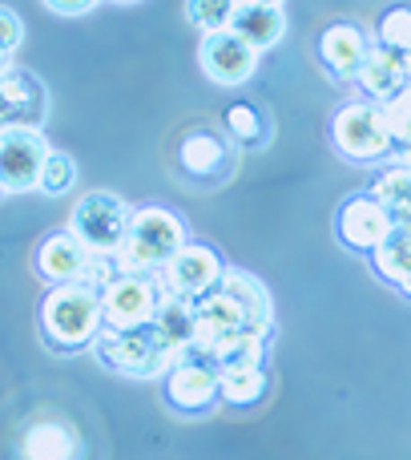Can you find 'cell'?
I'll list each match as a JSON object with an SVG mask.
<instances>
[{
    "instance_id": "10",
    "label": "cell",
    "mask_w": 411,
    "mask_h": 460,
    "mask_svg": "<svg viewBox=\"0 0 411 460\" xmlns=\"http://www.w3.org/2000/svg\"><path fill=\"white\" fill-rule=\"evenodd\" d=\"M48 113V93L37 73H0V129H40Z\"/></svg>"
},
{
    "instance_id": "2",
    "label": "cell",
    "mask_w": 411,
    "mask_h": 460,
    "mask_svg": "<svg viewBox=\"0 0 411 460\" xmlns=\"http://www.w3.org/2000/svg\"><path fill=\"white\" fill-rule=\"evenodd\" d=\"M93 351L105 367L134 380H158L178 364V351L162 340L158 323L142 327H101L93 340Z\"/></svg>"
},
{
    "instance_id": "36",
    "label": "cell",
    "mask_w": 411,
    "mask_h": 460,
    "mask_svg": "<svg viewBox=\"0 0 411 460\" xmlns=\"http://www.w3.org/2000/svg\"><path fill=\"white\" fill-rule=\"evenodd\" d=\"M407 81H411V53H407Z\"/></svg>"
},
{
    "instance_id": "9",
    "label": "cell",
    "mask_w": 411,
    "mask_h": 460,
    "mask_svg": "<svg viewBox=\"0 0 411 460\" xmlns=\"http://www.w3.org/2000/svg\"><path fill=\"white\" fill-rule=\"evenodd\" d=\"M158 303H162V291H158V283H153V279L121 270V275L101 291L105 327H142V323H153Z\"/></svg>"
},
{
    "instance_id": "6",
    "label": "cell",
    "mask_w": 411,
    "mask_h": 460,
    "mask_svg": "<svg viewBox=\"0 0 411 460\" xmlns=\"http://www.w3.org/2000/svg\"><path fill=\"white\" fill-rule=\"evenodd\" d=\"M53 146L40 129H0V190L29 194L40 190V174Z\"/></svg>"
},
{
    "instance_id": "13",
    "label": "cell",
    "mask_w": 411,
    "mask_h": 460,
    "mask_svg": "<svg viewBox=\"0 0 411 460\" xmlns=\"http://www.w3.org/2000/svg\"><path fill=\"white\" fill-rule=\"evenodd\" d=\"M89 262H93V254L81 246V238L73 234V230H57V234H48L45 243L37 246V275L53 287L81 283Z\"/></svg>"
},
{
    "instance_id": "25",
    "label": "cell",
    "mask_w": 411,
    "mask_h": 460,
    "mask_svg": "<svg viewBox=\"0 0 411 460\" xmlns=\"http://www.w3.org/2000/svg\"><path fill=\"white\" fill-rule=\"evenodd\" d=\"M262 348H267V335L250 332V327H242V332L226 335V340L218 343V348H210V364L218 367H242V364H262Z\"/></svg>"
},
{
    "instance_id": "22",
    "label": "cell",
    "mask_w": 411,
    "mask_h": 460,
    "mask_svg": "<svg viewBox=\"0 0 411 460\" xmlns=\"http://www.w3.org/2000/svg\"><path fill=\"white\" fill-rule=\"evenodd\" d=\"M372 262L388 283L404 287L411 279V223H396V230L372 251Z\"/></svg>"
},
{
    "instance_id": "23",
    "label": "cell",
    "mask_w": 411,
    "mask_h": 460,
    "mask_svg": "<svg viewBox=\"0 0 411 460\" xmlns=\"http://www.w3.org/2000/svg\"><path fill=\"white\" fill-rule=\"evenodd\" d=\"M372 194L391 210V218H396V223H411V154H404V158H399L388 174L375 178Z\"/></svg>"
},
{
    "instance_id": "4",
    "label": "cell",
    "mask_w": 411,
    "mask_h": 460,
    "mask_svg": "<svg viewBox=\"0 0 411 460\" xmlns=\"http://www.w3.org/2000/svg\"><path fill=\"white\" fill-rule=\"evenodd\" d=\"M129 218L134 210L109 190H89L85 199L73 207V218H69V230L81 238L93 259H118V251L126 246V234H129Z\"/></svg>"
},
{
    "instance_id": "14",
    "label": "cell",
    "mask_w": 411,
    "mask_h": 460,
    "mask_svg": "<svg viewBox=\"0 0 411 460\" xmlns=\"http://www.w3.org/2000/svg\"><path fill=\"white\" fill-rule=\"evenodd\" d=\"M372 37H367L359 24H331V29L319 37V53H323L327 69L335 73L339 81H355L359 69L372 57Z\"/></svg>"
},
{
    "instance_id": "30",
    "label": "cell",
    "mask_w": 411,
    "mask_h": 460,
    "mask_svg": "<svg viewBox=\"0 0 411 460\" xmlns=\"http://www.w3.org/2000/svg\"><path fill=\"white\" fill-rule=\"evenodd\" d=\"M73 182H77V162L69 158V154L53 150L45 162V174H40V190L45 194H69Z\"/></svg>"
},
{
    "instance_id": "16",
    "label": "cell",
    "mask_w": 411,
    "mask_h": 460,
    "mask_svg": "<svg viewBox=\"0 0 411 460\" xmlns=\"http://www.w3.org/2000/svg\"><path fill=\"white\" fill-rule=\"evenodd\" d=\"M178 162H182V170L194 182H218L230 170V142L222 134H214V129H194V134H186Z\"/></svg>"
},
{
    "instance_id": "34",
    "label": "cell",
    "mask_w": 411,
    "mask_h": 460,
    "mask_svg": "<svg viewBox=\"0 0 411 460\" xmlns=\"http://www.w3.org/2000/svg\"><path fill=\"white\" fill-rule=\"evenodd\" d=\"M242 4H283V0H242Z\"/></svg>"
},
{
    "instance_id": "7",
    "label": "cell",
    "mask_w": 411,
    "mask_h": 460,
    "mask_svg": "<svg viewBox=\"0 0 411 460\" xmlns=\"http://www.w3.org/2000/svg\"><path fill=\"white\" fill-rule=\"evenodd\" d=\"M226 267H222V254L206 243H186L174 259L162 267V291L178 295V299H202L214 287L222 283Z\"/></svg>"
},
{
    "instance_id": "1",
    "label": "cell",
    "mask_w": 411,
    "mask_h": 460,
    "mask_svg": "<svg viewBox=\"0 0 411 460\" xmlns=\"http://www.w3.org/2000/svg\"><path fill=\"white\" fill-rule=\"evenodd\" d=\"M40 327H45L48 348L57 351H77L97 340L105 327L101 315V291L89 283H61L45 295L40 307Z\"/></svg>"
},
{
    "instance_id": "19",
    "label": "cell",
    "mask_w": 411,
    "mask_h": 460,
    "mask_svg": "<svg viewBox=\"0 0 411 460\" xmlns=\"http://www.w3.org/2000/svg\"><path fill=\"white\" fill-rule=\"evenodd\" d=\"M230 32H238L250 49L267 53V49H275L278 40H283L286 13H283V4H238L234 21H230Z\"/></svg>"
},
{
    "instance_id": "24",
    "label": "cell",
    "mask_w": 411,
    "mask_h": 460,
    "mask_svg": "<svg viewBox=\"0 0 411 460\" xmlns=\"http://www.w3.org/2000/svg\"><path fill=\"white\" fill-rule=\"evenodd\" d=\"M222 400L234 408H250L267 396V372L262 364H242V367H222L218 372Z\"/></svg>"
},
{
    "instance_id": "11",
    "label": "cell",
    "mask_w": 411,
    "mask_h": 460,
    "mask_svg": "<svg viewBox=\"0 0 411 460\" xmlns=\"http://www.w3.org/2000/svg\"><path fill=\"white\" fill-rule=\"evenodd\" d=\"M198 61H202V73L214 81V85H246L258 69V49H250L238 32L222 29V32H210L202 37V49H198Z\"/></svg>"
},
{
    "instance_id": "3",
    "label": "cell",
    "mask_w": 411,
    "mask_h": 460,
    "mask_svg": "<svg viewBox=\"0 0 411 460\" xmlns=\"http://www.w3.org/2000/svg\"><path fill=\"white\" fill-rule=\"evenodd\" d=\"M186 246V223L166 207H142L129 218L126 246L118 251V267L129 275L162 270Z\"/></svg>"
},
{
    "instance_id": "5",
    "label": "cell",
    "mask_w": 411,
    "mask_h": 460,
    "mask_svg": "<svg viewBox=\"0 0 411 460\" xmlns=\"http://www.w3.org/2000/svg\"><path fill=\"white\" fill-rule=\"evenodd\" d=\"M331 142L343 158L375 162L391 154V134L383 121V105L375 102H347L331 118Z\"/></svg>"
},
{
    "instance_id": "17",
    "label": "cell",
    "mask_w": 411,
    "mask_h": 460,
    "mask_svg": "<svg viewBox=\"0 0 411 460\" xmlns=\"http://www.w3.org/2000/svg\"><path fill=\"white\" fill-rule=\"evenodd\" d=\"M355 81L372 102H391V97L404 93V89L411 85L407 81V57L396 53V49H388V45H375Z\"/></svg>"
},
{
    "instance_id": "37",
    "label": "cell",
    "mask_w": 411,
    "mask_h": 460,
    "mask_svg": "<svg viewBox=\"0 0 411 460\" xmlns=\"http://www.w3.org/2000/svg\"><path fill=\"white\" fill-rule=\"evenodd\" d=\"M404 291H407V295H411V279H407V283H404Z\"/></svg>"
},
{
    "instance_id": "18",
    "label": "cell",
    "mask_w": 411,
    "mask_h": 460,
    "mask_svg": "<svg viewBox=\"0 0 411 460\" xmlns=\"http://www.w3.org/2000/svg\"><path fill=\"white\" fill-rule=\"evenodd\" d=\"M218 287L230 295V299H234V307L242 311V323L250 327V332H258V335L270 332V319H275V307H270V291L250 275V270L230 267L226 275H222Z\"/></svg>"
},
{
    "instance_id": "20",
    "label": "cell",
    "mask_w": 411,
    "mask_h": 460,
    "mask_svg": "<svg viewBox=\"0 0 411 460\" xmlns=\"http://www.w3.org/2000/svg\"><path fill=\"white\" fill-rule=\"evenodd\" d=\"M153 323H158L162 340L178 351V359L190 356V351H198V327H194V303L190 299H178V295L166 291L162 303H158Z\"/></svg>"
},
{
    "instance_id": "32",
    "label": "cell",
    "mask_w": 411,
    "mask_h": 460,
    "mask_svg": "<svg viewBox=\"0 0 411 460\" xmlns=\"http://www.w3.org/2000/svg\"><path fill=\"white\" fill-rule=\"evenodd\" d=\"M45 4L61 16H85V13H93L101 0H45Z\"/></svg>"
},
{
    "instance_id": "28",
    "label": "cell",
    "mask_w": 411,
    "mask_h": 460,
    "mask_svg": "<svg viewBox=\"0 0 411 460\" xmlns=\"http://www.w3.org/2000/svg\"><path fill=\"white\" fill-rule=\"evenodd\" d=\"M383 121H388L391 146H399L404 154H411V85L404 93L391 97V102H383Z\"/></svg>"
},
{
    "instance_id": "35",
    "label": "cell",
    "mask_w": 411,
    "mask_h": 460,
    "mask_svg": "<svg viewBox=\"0 0 411 460\" xmlns=\"http://www.w3.org/2000/svg\"><path fill=\"white\" fill-rule=\"evenodd\" d=\"M113 4H137V0H113Z\"/></svg>"
},
{
    "instance_id": "12",
    "label": "cell",
    "mask_w": 411,
    "mask_h": 460,
    "mask_svg": "<svg viewBox=\"0 0 411 460\" xmlns=\"http://www.w3.org/2000/svg\"><path fill=\"white\" fill-rule=\"evenodd\" d=\"M335 230H339L343 246L372 254L396 230V218H391V210L375 194H351L339 207V215H335Z\"/></svg>"
},
{
    "instance_id": "27",
    "label": "cell",
    "mask_w": 411,
    "mask_h": 460,
    "mask_svg": "<svg viewBox=\"0 0 411 460\" xmlns=\"http://www.w3.org/2000/svg\"><path fill=\"white\" fill-rule=\"evenodd\" d=\"M226 134L234 146H246V150H254V146H262V118L254 105H230L226 110Z\"/></svg>"
},
{
    "instance_id": "33",
    "label": "cell",
    "mask_w": 411,
    "mask_h": 460,
    "mask_svg": "<svg viewBox=\"0 0 411 460\" xmlns=\"http://www.w3.org/2000/svg\"><path fill=\"white\" fill-rule=\"evenodd\" d=\"M8 69H13V57H8V53H0V73H8Z\"/></svg>"
},
{
    "instance_id": "8",
    "label": "cell",
    "mask_w": 411,
    "mask_h": 460,
    "mask_svg": "<svg viewBox=\"0 0 411 460\" xmlns=\"http://www.w3.org/2000/svg\"><path fill=\"white\" fill-rule=\"evenodd\" d=\"M166 400H170V408H178L182 416L210 412V408L222 400L218 367H214L206 356H198V351L182 356L166 372Z\"/></svg>"
},
{
    "instance_id": "31",
    "label": "cell",
    "mask_w": 411,
    "mask_h": 460,
    "mask_svg": "<svg viewBox=\"0 0 411 460\" xmlns=\"http://www.w3.org/2000/svg\"><path fill=\"white\" fill-rule=\"evenodd\" d=\"M21 40H24V21L13 13V8L0 4V53L13 57L16 49H21Z\"/></svg>"
},
{
    "instance_id": "15",
    "label": "cell",
    "mask_w": 411,
    "mask_h": 460,
    "mask_svg": "<svg viewBox=\"0 0 411 460\" xmlns=\"http://www.w3.org/2000/svg\"><path fill=\"white\" fill-rule=\"evenodd\" d=\"M194 327H198V356H210V348H218L226 335L242 332V311L234 307L222 287H214L210 295L194 299Z\"/></svg>"
},
{
    "instance_id": "29",
    "label": "cell",
    "mask_w": 411,
    "mask_h": 460,
    "mask_svg": "<svg viewBox=\"0 0 411 460\" xmlns=\"http://www.w3.org/2000/svg\"><path fill=\"white\" fill-rule=\"evenodd\" d=\"M380 45L396 49V53H411V4H399L391 13H383L380 21Z\"/></svg>"
},
{
    "instance_id": "26",
    "label": "cell",
    "mask_w": 411,
    "mask_h": 460,
    "mask_svg": "<svg viewBox=\"0 0 411 460\" xmlns=\"http://www.w3.org/2000/svg\"><path fill=\"white\" fill-rule=\"evenodd\" d=\"M238 4H242V0H186V16H190L194 29L210 37V32L230 29Z\"/></svg>"
},
{
    "instance_id": "21",
    "label": "cell",
    "mask_w": 411,
    "mask_h": 460,
    "mask_svg": "<svg viewBox=\"0 0 411 460\" xmlns=\"http://www.w3.org/2000/svg\"><path fill=\"white\" fill-rule=\"evenodd\" d=\"M24 460H73L77 456V432L61 420H37L21 440Z\"/></svg>"
}]
</instances>
